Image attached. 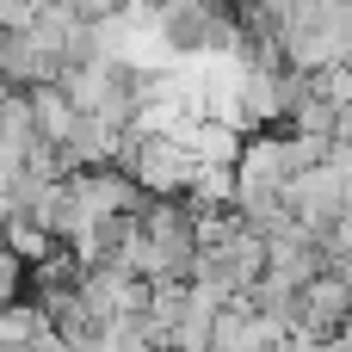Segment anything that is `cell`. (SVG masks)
<instances>
[{
    "instance_id": "cell-1",
    "label": "cell",
    "mask_w": 352,
    "mask_h": 352,
    "mask_svg": "<svg viewBox=\"0 0 352 352\" xmlns=\"http://www.w3.org/2000/svg\"><path fill=\"white\" fill-rule=\"evenodd\" d=\"M118 167L148 192V198H186V186H192V155H186V142L179 136H161V130H148V136H136V130H124V155H118Z\"/></svg>"
},
{
    "instance_id": "cell-2",
    "label": "cell",
    "mask_w": 352,
    "mask_h": 352,
    "mask_svg": "<svg viewBox=\"0 0 352 352\" xmlns=\"http://www.w3.org/2000/svg\"><path fill=\"white\" fill-rule=\"evenodd\" d=\"M68 192H74V204L93 217V223H111V217H136L142 210V186L118 167V161H105V167H68Z\"/></svg>"
},
{
    "instance_id": "cell-3",
    "label": "cell",
    "mask_w": 352,
    "mask_h": 352,
    "mask_svg": "<svg viewBox=\"0 0 352 352\" xmlns=\"http://www.w3.org/2000/svg\"><path fill=\"white\" fill-rule=\"evenodd\" d=\"M136 223H142V235L161 248V266L186 278V266H192V254H198V235H192V204H179V198H142Z\"/></svg>"
},
{
    "instance_id": "cell-4",
    "label": "cell",
    "mask_w": 352,
    "mask_h": 352,
    "mask_svg": "<svg viewBox=\"0 0 352 352\" xmlns=\"http://www.w3.org/2000/svg\"><path fill=\"white\" fill-rule=\"evenodd\" d=\"M352 309V285L340 272H316L309 285H297V328L303 334H316V346L322 340H334V328H340V316Z\"/></svg>"
},
{
    "instance_id": "cell-5",
    "label": "cell",
    "mask_w": 352,
    "mask_h": 352,
    "mask_svg": "<svg viewBox=\"0 0 352 352\" xmlns=\"http://www.w3.org/2000/svg\"><path fill=\"white\" fill-rule=\"evenodd\" d=\"M62 74V56L25 25V31H0V80L6 87H37V80H56Z\"/></svg>"
},
{
    "instance_id": "cell-6",
    "label": "cell",
    "mask_w": 352,
    "mask_h": 352,
    "mask_svg": "<svg viewBox=\"0 0 352 352\" xmlns=\"http://www.w3.org/2000/svg\"><path fill=\"white\" fill-rule=\"evenodd\" d=\"M0 346H62L56 322L43 303H0Z\"/></svg>"
},
{
    "instance_id": "cell-7",
    "label": "cell",
    "mask_w": 352,
    "mask_h": 352,
    "mask_svg": "<svg viewBox=\"0 0 352 352\" xmlns=\"http://www.w3.org/2000/svg\"><path fill=\"white\" fill-rule=\"evenodd\" d=\"M31 93V124H37V136L43 142H68V130H74V99L62 93V80H37V87H25Z\"/></svg>"
},
{
    "instance_id": "cell-8",
    "label": "cell",
    "mask_w": 352,
    "mask_h": 352,
    "mask_svg": "<svg viewBox=\"0 0 352 352\" xmlns=\"http://www.w3.org/2000/svg\"><path fill=\"white\" fill-rule=\"evenodd\" d=\"M0 241H6V248H12V254H19L25 266H37V260H43L50 248H56V235H50L43 223L19 217V210H12V217H0Z\"/></svg>"
},
{
    "instance_id": "cell-9",
    "label": "cell",
    "mask_w": 352,
    "mask_h": 352,
    "mask_svg": "<svg viewBox=\"0 0 352 352\" xmlns=\"http://www.w3.org/2000/svg\"><path fill=\"white\" fill-rule=\"evenodd\" d=\"M19 285H25V260L0 241V303H6V297H19Z\"/></svg>"
},
{
    "instance_id": "cell-10",
    "label": "cell",
    "mask_w": 352,
    "mask_h": 352,
    "mask_svg": "<svg viewBox=\"0 0 352 352\" xmlns=\"http://www.w3.org/2000/svg\"><path fill=\"white\" fill-rule=\"evenodd\" d=\"M37 19V0H0V31H25Z\"/></svg>"
},
{
    "instance_id": "cell-11",
    "label": "cell",
    "mask_w": 352,
    "mask_h": 352,
    "mask_svg": "<svg viewBox=\"0 0 352 352\" xmlns=\"http://www.w3.org/2000/svg\"><path fill=\"white\" fill-rule=\"evenodd\" d=\"M260 6H266V12L278 19V12H285V6H297V0H260Z\"/></svg>"
},
{
    "instance_id": "cell-12",
    "label": "cell",
    "mask_w": 352,
    "mask_h": 352,
    "mask_svg": "<svg viewBox=\"0 0 352 352\" xmlns=\"http://www.w3.org/2000/svg\"><path fill=\"white\" fill-rule=\"evenodd\" d=\"M0 99H6V80H0Z\"/></svg>"
}]
</instances>
